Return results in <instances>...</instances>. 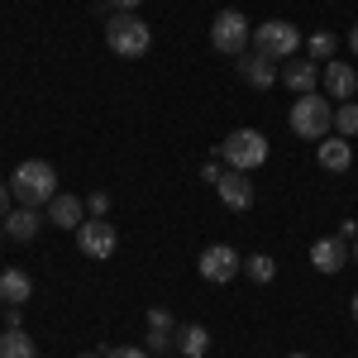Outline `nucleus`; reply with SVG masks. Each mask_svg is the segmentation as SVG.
<instances>
[{"label":"nucleus","instance_id":"nucleus-1","mask_svg":"<svg viewBox=\"0 0 358 358\" xmlns=\"http://www.w3.org/2000/svg\"><path fill=\"white\" fill-rule=\"evenodd\" d=\"M53 182H57V172L53 163H43V158H29V163L15 167V177H10V192H15V201L20 206H48L53 201Z\"/></svg>","mask_w":358,"mask_h":358},{"label":"nucleus","instance_id":"nucleus-2","mask_svg":"<svg viewBox=\"0 0 358 358\" xmlns=\"http://www.w3.org/2000/svg\"><path fill=\"white\" fill-rule=\"evenodd\" d=\"M106 43L120 57H143L148 43H153V29L143 24L138 15H129V10H115L110 20H106Z\"/></svg>","mask_w":358,"mask_h":358},{"label":"nucleus","instance_id":"nucleus-3","mask_svg":"<svg viewBox=\"0 0 358 358\" xmlns=\"http://www.w3.org/2000/svg\"><path fill=\"white\" fill-rule=\"evenodd\" d=\"M220 158L234 167V172H253V167L268 163V138L258 134V129H234V134H224Z\"/></svg>","mask_w":358,"mask_h":358},{"label":"nucleus","instance_id":"nucleus-4","mask_svg":"<svg viewBox=\"0 0 358 358\" xmlns=\"http://www.w3.org/2000/svg\"><path fill=\"white\" fill-rule=\"evenodd\" d=\"M292 129L301 138H310V143H320V138L334 129V106H325L315 91L296 96V106H292Z\"/></svg>","mask_w":358,"mask_h":358},{"label":"nucleus","instance_id":"nucleus-5","mask_svg":"<svg viewBox=\"0 0 358 358\" xmlns=\"http://www.w3.org/2000/svg\"><path fill=\"white\" fill-rule=\"evenodd\" d=\"M248 43H253V24H248L239 10H220L215 24H210V48L239 57V53H248Z\"/></svg>","mask_w":358,"mask_h":358},{"label":"nucleus","instance_id":"nucleus-6","mask_svg":"<svg viewBox=\"0 0 358 358\" xmlns=\"http://www.w3.org/2000/svg\"><path fill=\"white\" fill-rule=\"evenodd\" d=\"M253 48L263 57H273V62H287V57L301 48V34H296V24H287V20H268V24L253 29Z\"/></svg>","mask_w":358,"mask_h":358},{"label":"nucleus","instance_id":"nucleus-7","mask_svg":"<svg viewBox=\"0 0 358 358\" xmlns=\"http://www.w3.org/2000/svg\"><path fill=\"white\" fill-rule=\"evenodd\" d=\"M196 273L206 277V282H234V277L244 273V253L229 244H210L196 258Z\"/></svg>","mask_w":358,"mask_h":358},{"label":"nucleus","instance_id":"nucleus-8","mask_svg":"<svg viewBox=\"0 0 358 358\" xmlns=\"http://www.w3.org/2000/svg\"><path fill=\"white\" fill-rule=\"evenodd\" d=\"M77 248H82L86 258H110L115 248H120V234H115V224L110 220H82L77 224Z\"/></svg>","mask_w":358,"mask_h":358},{"label":"nucleus","instance_id":"nucleus-9","mask_svg":"<svg viewBox=\"0 0 358 358\" xmlns=\"http://www.w3.org/2000/svg\"><path fill=\"white\" fill-rule=\"evenodd\" d=\"M239 77H244L253 91H268V86L277 82V62L263 57L258 48H248V53H239Z\"/></svg>","mask_w":358,"mask_h":358},{"label":"nucleus","instance_id":"nucleus-10","mask_svg":"<svg viewBox=\"0 0 358 358\" xmlns=\"http://www.w3.org/2000/svg\"><path fill=\"white\" fill-rule=\"evenodd\" d=\"M320 77H325V91H330L334 101H354L358 96V67H349V62H325L320 67Z\"/></svg>","mask_w":358,"mask_h":358},{"label":"nucleus","instance_id":"nucleus-11","mask_svg":"<svg viewBox=\"0 0 358 358\" xmlns=\"http://www.w3.org/2000/svg\"><path fill=\"white\" fill-rule=\"evenodd\" d=\"M310 263H315V273H339L349 263V244L339 234H325V239L310 244Z\"/></svg>","mask_w":358,"mask_h":358},{"label":"nucleus","instance_id":"nucleus-12","mask_svg":"<svg viewBox=\"0 0 358 358\" xmlns=\"http://www.w3.org/2000/svg\"><path fill=\"white\" fill-rule=\"evenodd\" d=\"M215 192H220V201L229 206V210H248L253 206V182H248V172H224L220 182H215Z\"/></svg>","mask_w":358,"mask_h":358},{"label":"nucleus","instance_id":"nucleus-13","mask_svg":"<svg viewBox=\"0 0 358 358\" xmlns=\"http://www.w3.org/2000/svg\"><path fill=\"white\" fill-rule=\"evenodd\" d=\"M315 158H320V167H325V172H349L354 148H349V138H344V134H325L320 143H315Z\"/></svg>","mask_w":358,"mask_h":358},{"label":"nucleus","instance_id":"nucleus-14","mask_svg":"<svg viewBox=\"0 0 358 358\" xmlns=\"http://www.w3.org/2000/svg\"><path fill=\"white\" fill-rule=\"evenodd\" d=\"M277 77L292 86L296 96H306V91H315V82H320V67H315V62H306V57H287V62L277 67Z\"/></svg>","mask_w":358,"mask_h":358},{"label":"nucleus","instance_id":"nucleus-15","mask_svg":"<svg viewBox=\"0 0 358 358\" xmlns=\"http://www.w3.org/2000/svg\"><path fill=\"white\" fill-rule=\"evenodd\" d=\"M48 220H53L57 229H77V224L86 220V201H77V196H53V201H48Z\"/></svg>","mask_w":358,"mask_h":358},{"label":"nucleus","instance_id":"nucleus-16","mask_svg":"<svg viewBox=\"0 0 358 358\" xmlns=\"http://www.w3.org/2000/svg\"><path fill=\"white\" fill-rule=\"evenodd\" d=\"M29 296H34L29 273H24V268H5V273H0V301H5V306H24Z\"/></svg>","mask_w":358,"mask_h":358},{"label":"nucleus","instance_id":"nucleus-17","mask_svg":"<svg viewBox=\"0 0 358 358\" xmlns=\"http://www.w3.org/2000/svg\"><path fill=\"white\" fill-rule=\"evenodd\" d=\"M38 224H43V215H38L34 206H20V210H10V215H5V234H10V239H34V234H38Z\"/></svg>","mask_w":358,"mask_h":358},{"label":"nucleus","instance_id":"nucleus-18","mask_svg":"<svg viewBox=\"0 0 358 358\" xmlns=\"http://www.w3.org/2000/svg\"><path fill=\"white\" fill-rule=\"evenodd\" d=\"M0 358H34V339L20 325H5V334H0Z\"/></svg>","mask_w":358,"mask_h":358},{"label":"nucleus","instance_id":"nucleus-19","mask_svg":"<svg viewBox=\"0 0 358 358\" xmlns=\"http://www.w3.org/2000/svg\"><path fill=\"white\" fill-rule=\"evenodd\" d=\"M177 349H182L187 358H206V349H210L206 325H182V330H177Z\"/></svg>","mask_w":358,"mask_h":358},{"label":"nucleus","instance_id":"nucleus-20","mask_svg":"<svg viewBox=\"0 0 358 358\" xmlns=\"http://www.w3.org/2000/svg\"><path fill=\"white\" fill-rule=\"evenodd\" d=\"M244 273L253 277V282H273V277H277V263L268 258V253H248V258H244Z\"/></svg>","mask_w":358,"mask_h":358},{"label":"nucleus","instance_id":"nucleus-21","mask_svg":"<svg viewBox=\"0 0 358 358\" xmlns=\"http://www.w3.org/2000/svg\"><path fill=\"white\" fill-rule=\"evenodd\" d=\"M334 134H344V138H354V134H358V106H354V101L334 106Z\"/></svg>","mask_w":358,"mask_h":358},{"label":"nucleus","instance_id":"nucleus-22","mask_svg":"<svg viewBox=\"0 0 358 358\" xmlns=\"http://www.w3.org/2000/svg\"><path fill=\"white\" fill-rule=\"evenodd\" d=\"M334 48H339V38H334V34H325V29H320V34H310V53H315V57H334Z\"/></svg>","mask_w":358,"mask_h":358},{"label":"nucleus","instance_id":"nucleus-23","mask_svg":"<svg viewBox=\"0 0 358 358\" xmlns=\"http://www.w3.org/2000/svg\"><path fill=\"white\" fill-rule=\"evenodd\" d=\"M148 330H153V334H177V325H172V315H167V310L153 306V310H148Z\"/></svg>","mask_w":358,"mask_h":358},{"label":"nucleus","instance_id":"nucleus-24","mask_svg":"<svg viewBox=\"0 0 358 358\" xmlns=\"http://www.w3.org/2000/svg\"><path fill=\"white\" fill-rule=\"evenodd\" d=\"M86 210H91V215L101 220V215L110 210V196H106V192H91V201H86Z\"/></svg>","mask_w":358,"mask_h":358},{"label":"nucleus","instance_id":"nucleus-25","mask_svg":"<svg viewBox=\"0 0 358 358\" xmlns=\"http://www.w3.org/2000/svg\"><path fill=\"white\" fill-rule=\"evenodd\" d=\"M106 358H148V349H134V344H120V349H110Z\"/></svg>","mask_w":358,"mask_h":358},{"label":"nucleus","instance_id":"nucleus-26","mask_svg":"<svg viewBox=\"0 0 358 358\" xmlns=\"http://www.w3.org/2000/svg\"><path fill=\"white\" fill-rule=\"evenodd\" d=\"M167 339H172V334H153V330H148V354H163Z\"/></svg>","mask_w":358,"mask_h":358},{"label":"nucleus","instance_id":"nucleus-27","mask_svg":"<svg viewBox=\"0 0 358 358\" xmlns=\"http://www.w3.org/2000/svg\"><path fill=\"white\" fill-rule=\"evenodd\" d=\"M339 239H344V244H354V239H358V220H344V224H339Z\"/></svg>","mask_w":358,"mask_h":358},{"label":"nucleus","instance_id":"nucleus-28","mask_svg":"<svg viewBox=\"0 0 358 358\" xmlns=\"http://www.w3.org/2000/svg\"><path fill=\"white\" fill-rule=\"evenodd\" d=\"M201 177H206V182H220L224 167H220V163H206V167H201Z\"/></svg>","mask_w":358,"mask_h":358},{"label":"nucleus","instance_id":"nucleus-29","mask_svg":"<svg viewBox=\"0 0 358 358\" xmlns=\"http://www.w3.org/2000/svg\"><path fill=\"white\" fill-rule=\"evenodd\" d=\"M5 215H10V187L0 182V224H5Z\"/></svg>","mask_w":358,"mask_h":358},{"label":"nucleus","instance_id":"nucleus-30","mask_svg":"<svg viewBox=\"0 0 358 358\" xmlns=\"http://www.w3.org/2000/svg\"><path fill=\"white\" fill-rule=\"evenodd\" d=\"M110 5H115V10H129V15H134V5H138V0H110Z\"/></svg>","mask_w":358,"mask_h":358},{"label":"nucleus","instance_id":"nucleus-31","mask_svg":"<svg viewBox=\"0 0 358 358\" xmlns=\"http://www.w3.org/2000/svg\"><path fill=\"white\" fill-rule=\"evenodd\" d=\"M349 48H354V53H358V24H354V34H349Z\"/></svg>","mask_w":358,"mask_h":358},{"label":"nucleus","instance_id":"nucleus-32","mask_svg":"<svg viewBox=\"0 0 358 358\" xmlns=\"http://www.w3.org/2000/svg\"><path fill=\"white\" fill-rule=\"evenodd\" d=\"M349 310H354V320H358V292H354V306H349Z\"/></svg>","mask_w":358,"mask_h":358},{"label":"nucleus","instance_id":"nucleus-33","mask_svg":"<svg viewBox=\"0 0 358 358\" xmlns=\"http://www.w3.org/2000/svg\"><path fill=\"white\" fill-rule=\"evenodd\" d=\"M349 258H358V239H354V248H349Z\"/></svg>","mask_w":358,"mask_h":358},{"label":"nucleus","instance_id":"nucleus-34","mask_svg":"<svg viewBox=\"0 0 358 358\" xmlns=\"http://www.w3.org/2000/svg\"><path fill=\"white\" fill-rule=\"evenodd\" d=\"M77 358H101V354H77Z\"/></svg>","mask_w":358,"mask_h":358},{"label":"nucleus","instance_id":"nucleus-35","mask_svg":"<svg viewBox=\"0 0 358 358\" xmlns=\"http://www.w3.org/2000/svg\"><path fill=\"white\" fill-rule=\"evenodd\" d=\"M287 358H306V354H287Z\"/></svg>","mask_w":358,"mask_h":358}]
</instances>
